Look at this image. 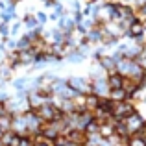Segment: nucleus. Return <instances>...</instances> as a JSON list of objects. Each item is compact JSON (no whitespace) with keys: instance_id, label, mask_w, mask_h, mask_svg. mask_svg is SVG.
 I'll return each mask as SVG.
<instances>
[{"instance_id":"f8f14e48","label":"nucleus","mask_w":146,"mask_h":146,"mask_svg":"<svg viewBox=\"0 0 146 146\" xmlns=\"http://www.w3.org/2000/svg\"><path fill=\"white\" fill-rule=\"evenodd\" d=\"M32 63H35V56L32 54V50H19V67Z\"/></svg>"},{"instance_id":"ddd939ff","label":"nucleus","mask_w":146,"mask_h":146,"mask_svg":"<svg viewBox=\"0 0 146 146\" xmlns=\"http://www.w3.org/2000/svg\"><path fill=\"white\" fill-rule=\"evenodd\" d=\"M98 104H100V98L96 96V94H85V109L87 111H91V113H93L94 109H96L98 107Z\"/></svg>"},{"instance_id":"0eeeda50","label":"nucleus","mask_w":146,"mask_h":146,"mask_svg":"<svg viewBox=\"0 0 146 146\" xmlns=\"http://www.w3.org/2000/svg\"><path fill=\"white\" fill-rule=\"evenodd\" d=\"M144 33H146V26H144L143 21H139V19H135V21L128 26V30H126V37H128V39H139V37L144 35Z\"/></svg>"},{"instance_id":"7ed1b4c3","label":"nucleus","mask_w":146,"mask_h":146,"mask_svg":"<svg viewBox=\"0 0 146 146\" xmlns=\"http://www.w3.org/2000/svg\"><path fill=\"white\" fill-rule=\"evenodd\" d=\"M124 124H126V128H128L129 137L131 135H139V133L143 131L144 124H146V117L137 109V111H133L131 115H128V117L124 118Z\"/></svg>"},{"instance_id":"1a4fd4ad","label":"nucleus","mask_w":146,"mask_h":146,"mask_svg":"<svg viewBox=\"0 0 146 146\" xmlns=\"http://www.w3.org/2000/svg\"><path fill=\"white\" fill-rule=\"evenodd\" d=\"M96 63L107 72V74H111V72H117V59H115L111 54H104V56H100L98 59H96Z\"/></svg>"},{"instance_id":"9b49d317","label":"nucleus","mask_w":146,"mask_h":146,"mask_svg":"<svg viewBox=\"0 0 146 146\" xmlns=\"http://www.w3.org/2000/svg\"><path fill=\"white\" fill-rule=\"evenodd\" d=\"M122 82H124V78H122L118 72H111V74H107V85H109V91L122 89Z\"/></svg>"},{"instance_id":"a878e982","label":"nucleus","mask_w":146,"mask_h":146,"mask_svg":"<svg viewBox=\"0 0 146 146\" xmlns=\"http://www.w3.org/2000/svg\"><path fill=\"white\" fill-rule=\"evenodd\" d=\"M98 146H115V144L111 143L109 139H102V141H100V144H98Z\"/></svg>"},{"instance_id":"f3484780","label":"nucleus","mask_w":146,"mask_h":146,"mask_svg":"<svg viewBox=\"0 0 146 146\" xmlns=\"http://www.w3.org/2000/svg\"><path fill=\"white\" fill-rule=\"evenodd\" d=\"M126 144L128 146H146V141L141 135H131V137H128Z\"/></svg>"},{"instance_id":"423d86ee","label":"nucleus","mask_w":146,"mask_h":146,"mask_svg":"<svg viewBox=\"0 0 146 146\" xmlns=\"http://www.w3.org/2000/svg\"><path fill=\"white\" fill-rule=\"evenodd\" d=\"M91 89L93 94H96L98 98H107L109 96V85H107V76L106 78H96L91 82Z\"/></svg>"},{"instance_id":"5701e85b","label":"nucleus","mask_w":146,"mask_h":146,"mask_svg":"<svg viewBox=\"0 0 146 146\" xmlns=\"http://www.w3.org/2000/svg\"><path fill=\"white\" fill-rule=\"evenodd\" d=\"M19 146H33V137H32V135L21 137V141H19Z\"/></svg>"},{"instance_id":"b1692460","label":"nucleus","mask_w":146,"mask_h":146,"mask_svg":"<svg viewBox=\"0 0 146 146\" xmlns=\"http://www.w3.org/2000/svg\"><path fill=\"white\" fill-rule=\"evenodd\" d=\"M9 35V28H7V24H0V37H7Z\"/></svg>"},{"instance_id":"39448f33","label":"nucleus","mask_w":146,"mask_h":146,"mask_svg":"<svg viewBox=\"0 0 146 146\" xmlns=\"http://www.w3.org/2000/svg\"><path fill=\"white\" fill-rule=\"evenodd\" d=\"M22 117H24V122H26L28 135H32V137H33V135H39L41 129H43V124H44V122L35 115V111L28 109V111H24V113H22Z\"/></svg>"},{"instance_id":"c85d7f7f","label":"nucleus","mask_w":146,"mask_h":146,"mask_svg":"<svg viewBox=\"0 0 146 146\" xmlns=\"http://www.w3.org/2000/svg\"><path fill=\"white\" fill-rule=\"evenodd\" d=\"M15 2H19V0H9V4H15Z\"/></svg>"},{"instance_id":"4468645a","label":"nucleus","mask_w":146,"mask_h":146,"mask_svg":"<svg viewBox=\"0 0 146 146\" xmlns=\"http://www.w3.org/2000/svg\"><path fill=\"white\" fill-rule=\"evenodd\" d=\"M13 89L15 91H28V87H30V78L28 76H22V78H17V80H13Z\"/></svg>"},{"instance_id":"2eb2a0df","label":"nucleus","mask_w":146,"mask_h":146,"mask_svg":"<svg viewBox=\"0 0 146 146\" xmlns=\"http://www.w3.org/2000/svg\"><path fill=\"white\" fill-rule=\"evenodd\" d=\"M11 120H13V113H4V115H0V126H2L6 131H9L11 129Z\"/></svg>"},{"instance_id":"473e14b6","label":"nucleus","mask_w":146,"mask_h":146,"mask_svg":"<svg viewBox=\"0 0 146 146\" xmlns=\"http://www.w3.org/2000/svg\"><path fill=\"white\" fill-rule=\"evenodd\" d=\"M144 128H146V124H144Z\"/></svg>"},{"instance_id":"2f4dec72","label":"nucleus","mask_w":146,"mask_h":146,"mask_svg":"<svg viewBox=\"0 0 146 146\" xmlns=\"http://www.w3.org/2000/svg\"><path fill=\"white\" fill-rule=\"evenodd\" d=\"M89 2H93V0H89Z\"/></svg>"},{"instance_id":"cd10ccee","label":"nucleus","mask_w":146,"mask_h":146,"mask_svg":"<svg viewBox=\"0 0 146 146\" xmlns=\"http://www.w3.org/2000/svg\"><path fill=\"white\" fill-rule=\"evenodd\" d=\"M19 28H21V24H15L13 28H11V32H13V33H17V32H19Z\"/></svg>"},{"instance_id":"393cba45","label":"nucleus","mask_w":146,"mask_h":146,"mask_svg":"<svg viewBox=\"0 0 146 146\" xmlns=\"http://www.w3.org/2000/svg\"><path fill=\"white\" fill-rule=\"evenodd\" d=\"M37 22H46L48 21V17H46V15H44V13H37Z\"/></svg>"},{"instance_id":"bb28decb","label":"nucleus","mask_w":146,"mask_h":146,"mask_svg":"<svg viewBox=\"0 0 146 146\" xmlns=\"http://www.w3.org/2000/svg\"><path fill=\"white\" fill-rule=\"evenodd\" d=\"M4 57H6V50H4V46L0 44V61H2Z\"/></svg>"},{"instance_id":"6e6552de","label":"nucleus","mask_w":146,"mask_h":146,"mask_svg":"<svg viewBox=\"0 0 146 146\" xmlns=\"http://www.w3.org/2000/svg\"><path fill=\"white\" fill-rule=\"evenodd\" d=\"M9 131H13L15 135H19V137L28 135V129H26V122H24L22 113H15L13 115V120H11V129H9Z\"/></svg>"},{"instance_id":"412c9836","label":"nucleus","mask_w":146,"mask_h":146,"mask_svg":"<svg viewBox=\"0 0 146 146\" xmlns=\"http://www.w3.org/2000/svg\"><path fill=\"white\" fill-rule=\"evenodd\" d=\"M98 129H100V124H98L96 120H93L91 124H87L85 133H87V135H93V133H98Z\"/></svg>"},{"instance_id":"aec40b11","label":"nucleus","mask_w":146,"mask_h":146,"mask_svg":"<svg viewBox=\"0 0 146 146\" xmlns=\"http://www.w3.org/2000/svg\"><path fill=\"white\" fill-rule=\"evenodd\" d=\"M24 22H26V26H28L30 30L39 28V22H37V19L33 17V15H26V17H24Z\"/></svg>"},{"instance_id":"c756f323","label":"nucleus","mask_w":146,"mask_h":146,"mask_svg":"<svg viewBox=\"0 0 146 146\" xmlns=\"http://www.w3.org/2000/svg\"><path fill=\"white\" fill-rule=\"evenodd\" d=\"M0 146H6V144H4V143H2V139H0Z\"/></svg>"},{"instance_id":"4be33fe9","label":"nucleus","mask_w":146,"mask_h":146,"mask_svg":"<svg viewBox=\"0 0 146 146\" xmlns=\"http://www.w3.org/2000/svg\"><path fill=\"white\" fill-rule=\"evenodd\" d=\"M135 61H137V65H139V67L143 68V72L146 74V50H143V54H141V56L137 57Z\"/></svg>"},{"instance_id":"20e7f679","label":"nucleus","mask_w":146,"mask_h":146,"mask_svg":"<svg viewBox=\"0 0 146 146\" xmlns=\"http://www.w3.org/2000/svg\"><path fill=\"white\" fill-rule=\"evenodd\" d=\"M67 85L74 91L76 94H91L93 89H91V80L83 78V76H70L67 78Z\"/></svg>"},{"instance_id":"9d476101","label":"nucleus","mask_w":146,"mask_h":146,"mask_svg":"<svg viewBox=\"0 0 146 146\" xmlns=\"http://www.w3.org/2000/svg\"><path fill=\"white\" fill-rule=\"evenodd\" d=\"M65 135H67L72 143H78V144H83V146L87 143V133L83 131V129H68Z\"/></svg>"},{"instance_id":"dca6fc26","label":"nucleus","mask_w":146,"mask_h":146,"mask_svg":"<svg viewBox=\"0 0 146 146\" xmlns=\"http://www.w3.org/2000/svg\"><path fill=\"white\" fill-rule=\"evenodd\" d=\"M107 98L113 100V102H120V100H126L128 96H126L124 89H113V91H109V96Z\"/></svg>"},{"instance_id":"a211bd4d","label":"nucleus","mask_w":146,"mask_h":146,"mask_svg":"<svg viewBox=\"0 0 146 146\" xmlns=\"http://www.w3.org/2000/svg\"><path fill=\"white\" fill-rule=\"evenodd\" d=\"M33 146H54V141H48L44 139L43 135H33Z\"/></svg>"},{"instance_id":"f257e3e1","label":"nucleus","mask_w":146,"mask_h":146,"mask_svg":"<svg viewBox=\"0 0 146 146\" xmlns=\"http://www.w3.org/2000/svg\"><path fill=\"white\" fill-rule=\"evenodd\" d=\"M139 109V106H137L133 100L126 98V100H120V102H113V109H111V117L115 118V120H124L128 115H131L133 111Z\"/></svg>"},{"instance_id":"6ab92c4d","label":"nucleus","mask_w":146,"mask_h":146,"mask_svg":"<svg viewBox=\"0 0 146 146\" xmlns=\"http://www.w3.org/2000/svg\"><path fill=\"white\" fill-rule=\"evenodd\" d=\"M30 46H32V39L28 35H22L17 43V50H30Z\"/></svg>"},{"instance_id":"7c9ffc66","label":"nucleus","mask_w":146,"mask_h":146,"mask_svg":"<svg viewBox=\"0 0 146 146\" xmlns=\"http://www.w3.org/2000/svg\"><path fill=\"white\" fill-rule=\"evenodd\" d=\"M0 24H2V21H0Z\"/></svg>"},{"instance_id":"f03ea898","label":"nucleus","mask_w":146,"mask_h":146,"mask_svg":"<svg viewBox=\"0 0 146 146\" xmlns=\"http://www.w3.org/2000/svg\"><path fill=\"white\" fill-rule=\"evenodd\" d=\"M35 115L41 118V120L46 124V122H54V120H59L61 117H63L65 113H61V109L56 106V104L50 100V102L43 104V106L39 107V109H35Z\"/></svg>"}]
</instances>
